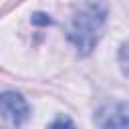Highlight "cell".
Segmentation results:
<instances>
[{
  "label": "cell",
  "mask_w": 129,
  "mask_h": 129,
  "mask_svg": "<svg viewBox=\"0 0 129 129\" xmlns=\"http://www.w3.org/2000/svg\"><path fill=\"white\" fill-rule=\"evenodd\" d=\"M105 22H107V6L103 2H85L75 10L67 28V36L79 54L85 56L93 52V48L101 40Z\"/></svg>",
  "instance_id": "6da1fadb"
},
{
  "label": "cell",
  "mask_w": 129,
  "mask_h": 129,
  "mask_svg": "<svg viewBox=\"0 0 129 129\" xmlns=\"http://www.w3.org/2000/svg\"><path fill=\"white\" fill-rule=\"evenodd\" d=\"M0 113H2L4 121H8L10 125L18 127V125H22L28 119L30 109H28L26 99L20 93H16V91H4L2 97H0Z\"/></svg>",
  "instance_id": "7a4b0ae2"
},
{
  "label": "cell",
  "mask_w": 129,
  "mask_h": 129,
  "mask_svg": "<svg viewBox=\"0 0 129 129\" xmlns=\"http://www.w3.org/2000/svg\"><path fill=\"white\" fill-rule=\"evenodd\" d=\"M97 127H129V107L123 103L105 105L95 113Z\"/></svg>",
  "instance_id": "3957f363"
},
{
  "label": "cell",
  "mask_w": 129,
  "mask_h": 129,
  "mask_svg": "<svg viewBox=\"0 0 129 129\" xmlns=\"http://www.w3.org/2000/svg\"><path fill=\"white\" fill-rule=\"evenodd\" d=\"M119 67H121L123 75L129 77V40L123 42L121 48H119Z\"/></svg>",
  "instance_id": "277c9868"
},
{
  "label": "cell",
  "mask_w": 129,
  "mask_h": 129,
  "mask_svg": "<svg viewBox=\"0 0 129 129\" xmlns=\"http://www.w3.org/2000/svg\"><path fill=\"white\" fill-rule=\"evenodd\" d=\"M32 22H34V24H50L52 20H50L46 14H40V12H36V14L32 16Z\"/></svg>",
  "instance_id": "5b68a950"
},
{
  "label": "cell",
  "mask_w": 129,
  "mask_h": 129,
  "mask_svg": "<svg viewBox=\"0 0 129 129\" xmlns=\"http://www.w3.org/2000/svg\"><path fill=\"white\" fill-rule=\"evenodd\" d=\"M62 125H69V127H73L75 123H73L71 119H67V117H58L56 121H52V123H50V127H62Z\"/></svg>",
  "instance_id": "8992f818"
}]
</instances>
